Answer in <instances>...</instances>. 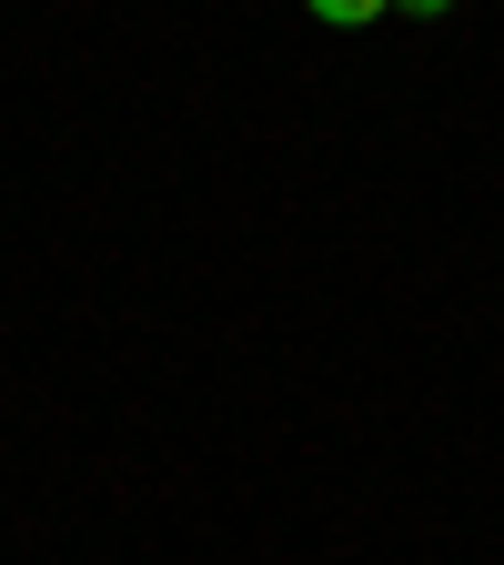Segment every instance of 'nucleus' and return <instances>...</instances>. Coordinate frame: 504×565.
<instances>
[{
    "mask_svg": "<svg viewBox=\"0 0 504 565\" xmlns=\"http://www.w3.org/2000/svg\"><path fill=\"white\" fill-rule=\"evenodd\" d=\"M303 11H313V21H333V31H364V21H384V11H394V0H303Z\"/></svg>",
    "mask_w": 504,
    "mask_h": 565,
    "instance_id": "1",
    "label": "nucleus"
},
{
    "mask_svg": "<svg viewBox=\"0 0 504 565\" xmlns=\"http://www.w3.org/2000/svg\"><path fill=\"white\" fill-rule=\"evenodd\" d=\"M394 11H414V21H444V11H454V0H394Z\"/></svg>",
    "mask_w": 504,
    "mask_h": 565,
    "instance_id": "2",
    "label": "nucleus"
}]
</instances>
